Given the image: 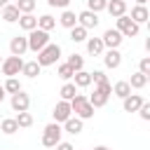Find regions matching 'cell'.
I'll list each match as a JSON object with an SVG mask.
<instances>
[{"mask_svg": "<svg viewBox=\"0 0 150 150\" xmlns=\"http://www.w3.org/2000/svg\"><path fill=\"white\" fill-rule=\"evenodd\" d=\"M145 84H148V75H143V73H134L131 80H129V87L131 89H143Z\"/></svg>", "mask_w": 150, "mask_h": 150, "instance_id": "obj_28", "label": "cell"}, {"mask_svg": "<svg viewBox=\"0 0 150 150\" xmlns=\"http://www.w3.org/2000/svg\"><path fill=\"white\" fill-rule=\"evenodd\" d=\"M77 26H82V28H96L98 26V14H94V12H89V9H84V12H80L77 14Z\"/></svg>", "mask_w": 150, "mask_h": 150, "instance_id": "obj_12", "label": "cell"}, {"mask_svg": "<svg viewBox=\"0 0 150 150\" xmlns=\"http://www.w3.org/2000/svg\"><path fill=\"white\" fill-rule=\"evenodd\" d=\"M82 129H84V122H82L80 117H68V120L63 122V131H68V134H73V136H77Z\"/></svg>", "mask_w": 150, "mask_h": 150, "instance_id": "obj_17", "label": "cell"}, {"mask_svg": "<svg viewBox=\"0 0 150 150\" xmlns=\"http://www.w3.org/2000/svg\"><path fill=\"white\" fill-rule=\"evenodd\" d=\"M40 63L38 61H28V63H23V68H21V75H26V77H30V80H35L38 75H40Z\"/></svg>", "mask_w": 150, "mask_h": 150, "instance_id": "obj_22", "label": "cell"}, {"mask_svg": "<svg viewBox=\"0 0 150 150\" xmlns=\"http://www.w3.org/2000/svg\"><path fill=\"white\" fill-rule=\"evenodd\" d=\"M68 103H70V110L75 112V117H80L82 122L94 117V108H91V103L87 101V96H84V94H75Z\"/></svg>", "mask_w": 150, "mask_h": 150, "instance_id": "obj_1", "label": "cell"}, {"mask_svg": "<svg viewBox=\"0 0 150 150\" xmlns=\"http://www.w3.org/2000/svg\"><path fill=\"white\" fill-rule=\"evenodd\" d=\"M19 28H23V30H35L38 28V19L33 16V14H21L19 16Z\"/></svg>", "mask_w": 150, "mask_h": 150, "instance_id": "obj_21", "label": "cell"}, {"mask_svg": "<svg viewBox=\"0 0 150 150\" xmlns=\"http://www.w3.org/2000/svg\"><path fill=\"white\" fill-rule=\"evenodd\" d=\"M87 52H89L91 56H101V54L105 52L101 38H87Z\"/></svg>", "mask_w": 150, "mask_h": 150, "instance_id": "obj_19", "label": "cell"}, {"mask_svg": "<svg viewBox=\"0 0 150 150\" xmlns=\"http://www.w3.org/2000/svg\"><path fill=\"white\" fill-rule=\"evenodd\" d=\"M56 75H59L61 80H73V75H75V73H73V68H70L68 63H61V66L56 68Z\"/></svg>", "mask_w": 150, "mask_h": 150, "instance_id": "obj_35", "label": "cell"}, {"mask_svg": "<svg viewBox=\"0 0 150 150\" xmlns=\"http://www.w3.org/2000/svg\"><path fill=\"white\" fill-rule=\"evenodd\" d=\"M103 63H105V68H120V63H122V54H120V49H105L103 54Z\"/></svg>", "mask_w": 150, "mask_h": 150, "instance_id": "obj_13", "label": "cell"}, {"mask_svg": "<svg viewBox=\"0 0 150 150\" xmlns=\"http://www.w3.org/2000/svg\"><path fill=\"white\" fill-rule=\"evenodd\" d=\"M105 9H108V14H110L112 19H117V16L127 14V0H108Z\"/></svg>", "mask_w": 150, "mask_h": 150, "instance_id": "obj_15", "label": "cell"}, {"mask_svg": "<svg viewBox=\"0 0 150 150\" xmlns=\"http://www.w3.org/2000/svg\"><path fill=\"white\" fill-rule=\"evenodd\" d=\"M115 30H120V33H122V38H136V35L141 33V26H138V23H134L127 14H122V16H117Z\"/></svg>", "mask_w": 150, "mask_h": 150, "instance_id": "obj_4", "label": "cell"}, {"mask_svg": "<svg viewBox=\"0 0 150 150\" xmlns=\"http://www.w3.org/2000/svg\"><path fill=\"white\" fill-rule=\"evenodd\" d=\"M122 33L120 30H115V28H108L105 33H103V38H101V42H103V47L105 49H117L120 45H122Z\"/></svg>", "mask_w": 150, "mask_h": 150, "instance_id": "obj_9", "label": "cell"}, {"mask_svg": "<svg viewBox=\"0 0 150 150\" xmlns=\"http://www.w3.org/2000/svg\"><path fill=\"white\" fill-rule=\"evenodd\" d=\"M0 131H2V134H7V136L16 134V131H19L16 120H14V117H5V120H0Z\"/></svg>", "mask_w": 150, "mask_h": 150, "instance_id": "obj_24", "label": "cell"}, {"mask_svg": "<svg viewBox=\"0 0 150 150\" xmlns=\"http://www.w3.org/2000/svg\"><path fill=\"white\" fill-rule=\"evenodd\" d=\"M112 96V84L110 82H105V84H96L94 87V94L91 96H87V101L91 103V108L96 110V108H103L105 103H108V98Z\"/></svg>", "mask_w": 150, "mask_h": 150, "instance_id": "obj_2", "label": "cell"}, {"mask_svg": "<svg viewBox=\"0 0 150 150\" xmlns=\"http://www.w3.org/2000/svg\"><path fill=\"white\" fill-rule=\"evenodd\" d=\"M5 5H9V0H0V7H5Z\"/></svg>", "mask_w": 150, "mask_h": 150, "instance_id": "obj_43", "label": "cell"}, {"mask_svg": "<svg viewBox=\"0 0 150 150\" xmlns=\"http://www.w3.org/2000/svg\"><path fill=\"white\" fill-rule=\"evenodd\" d=\"M54 148H56V150H75V148H73L70 143H66V141H61V143H56Z\"/></svg>", "mask_w": 150, "mask_h": 150, "instance_id": "obj_40", "label": "cell"}, {"mask_svg": "<svg viewBox=\"0 0 150 150\" xmlns=\"http://www.w3.org/2000/svg\"><path fill=\"white\" fill-rule=\"evenodd\" d=\"M59 94H61V101H70V98L77 94V87H75L73 82H66V84L61 87V91H59Z\"/></svg>", "mask_w": 150, "mask_h": 150, "instance_id": "obj_31", "label": "cell"}, {"mask_svg": "<svg viewBox=\"0 0 150 150\" xmlns=\"http://www.w3.org/2000/svg\"><path fill=\"white\" fill-rule=\"evenodd\" d=\"M73 80H75V82H73L75 87H82V89H84V87L91 84V73H87V70H77V73L73 75Z\"/></svg>", "mask_w": 150, "mask_h": 150, "instance_id": "obj_26", "label": "cell"}, {"mask_svg": "<svg viewBox=\"0 0 150 150\" xmlns=\"http://www.w3.org/2000/svg\"><path fill=\"white\" fill-rule=\"evenodd\" d=\"M138 73H143V75L150 77V56H143V59L138 61Z\"/></svg>", "mask_w": 150, "mask_h": 150, "instance_id": "obj_36", "label": "cell"}, {"mask_svg": "<svg viewBox=\"0 0 150 150\" xmlns=\"http://www.w3.org/2000/svg\"><path fill=\"white\" fill-rule=\"evenodd\" d=\"M66 63L73 68V73H77V70H84V59H82V54H70Z\"/></svg>", "mask_w": 150, "mask_h": 150, "instance_id": "obj_27", "label": "cell"}, {"mask_svg": "<svg viewBox=\"0 0 150 150\" xmlns=\"http://www.w3.org/2000/svg\"><path fill=\"white\" fill-rule=\"evenodd\" d=\"M145 2H148V0H136V5H145Z\"/></svg>", "mask_w": 150, "mask_h": 150, "instance_id": "obj_44", "label": "cell"}, {"mask_svg": "<svg viewBox=\"0 0 150 150\" xmlns=\"http://www.w3.org/2000/svg\"><path fill=\"white\" fill-rule=\"evenodd\" d=\"M2 89H5V94H16V91H21V82L16 77H7V82L2 84Z\"/></svg>", "mask_w": 150, "mask_h": 150, "instance_id": "obj_32", "label": "cell"}, {"mask_svg": "<svg viewBox=\"0 0 150 150\" xmlns=\"http://www.w3.org/2000/svg\"><path fill=\"white\" fill-rule=\"evenodd\" d=\"M134 23H145L148 19H150V12H148V7L145 5H136V7H131V16H129Z\"/></svg>", "mask_w": 150, "mask_h": 150, "instance_id": "obj_16", "label": "cell"}, {"mask_svg": "<svg viewBox=\"0 0 150 150\" xmlns=\"http://www.w3.org/2000/svg\"><path fill=\"white\" fill-rule=\"evenodd\" d=\"M28 49L30 52H40V49H45L47 45H49V33H45V30H40V28H35V30H30L28 33Z\"/></svg>", "mask_w": 150, "mask_h": 150, "instance_id": "obj_5", "label": "cell"}, {"mask_svg": "<svg viewBox=\"0 0 150 150\" xmlns=\"http://www.w3.org/2000/svg\"><path fill=\"white\" fill-rule=\"evenodd\" d=\"M59 23L63 26V28H73V26H77V14L75 12H70V9H63L61 12V16H59Z\"/></svg>", "mask_w": 150, "mask_h": 150, "instance_id": "obj_18", "label": "cell"}, {"mask_svg": "<svg viewBox=\"0 0 150 150\" xmlns=\"http://www.w3.org/2000/svg\"><path fill=\"white\" fill-rule=\"evenodd\" d=\"M91 82H94V84H105L108 77H105L103 70H94V73H91Z\"/></svg>", "mask_w": 150, "mask_h": 150, "instance_id": "obj_37", "label": "cell"}, {"mask_svg": "<svg viewBox=\"0 0 150 150\" xmlns=\"http://www.w3.org/2000/svg\"><path fill=\"white\" fill-rule=\"evenodd\" d=\"M19 16H21V12H19L14 5H5V7H2V21H7V23H16Z\"/></svg>", "mask_w": 150, "mask_h": 150, "instance_id": "obj_20", "label": "cell"}, {"mask_svg": "<svg viewBox=\"0 0 150 150\" xmlns=\"http://www.w3.org/2000/svg\"><path fill=\"white\" fill-rule=\"evenodd\" d=\"M9 52H12V56H23L28 52V40L23 35H14L9 40Z\"/></svg>", "mask_w": 150, "mask_h": 150, "instance_id": "obj_11", "label": "cell"}, {"mask_svg": "<svg viewBox=\"0 0 150 150\" xmlns=\"http://www.w3.org/2000/svg\"><path fill=\"white\" fill-rule=\"evenodd\" d=\"M136 112L141 115V120H145V122H148V120H150V103H148V101H143V105H141Z\"/></svg>", "mask_w": 150, "mask_h": 150, "instance_id": "obj_38", "label": "cell"}, {"mask_svg": "<svg viewBox=\"0 0 150 150\" xmlns=\"http://www.w3.org/2000/svg\"><path fill=\"white\" fill-rule=\"evenodd\" d=\"M47 5L49 7H59V9H68L70 0H47Z\"/></svg>", "mask_w": 150, "mask_h": 150, "instance_id": "obj_39", "label": "cell"}, {"mask_svg": "<svg viewBox=\"0 0 150 150\" xmlns=\"http://www.w3.org/2000/svg\"><path fill=\"white\" fill-rule=\"evenodd\" d=\"M94 150H112V148H108V145H96Z\"/></svg>", "mask_w": 150, "mask_h": 150, "instance_id": "obj_41", "label": "cell"}, {"mask_svg": "<svg viewBox=\"0 0 150 150\" xmlns=\"http://www.w3.org/2000/svg\"><path fill=\"white\" fill-rule=\"evenodd\" d=\"M14 120H16V124H19V129H28V127L33 124V115H30L28 110H26V112H19V115H16Z\"/></svg>", "mask_w": 150, "mask_h": 150, "instance_id": "obj_33", "label": "cell"}, {"mask_svg": "<svg viewBox=\"0 0 150 150\" xmlns=\"http://www.w3.org/2000/svg\"><path fill=\"white\" fill-rule=\"evenodd\" d=\"M70 40H73V42H87V28L73 26V28H70Z\"/></svg>", "mask_w": 150, "mask_h": 150, "instance_id": "obj_30", "label": "cell"}, {"mask_svg": "<svg viewBox=\"0 0 150 150\" xmlns=\"http://www.w3.org/2000/svg\"><path fill=\"white\" fill-rule=\"evenodd\" d=\"M141 105H143V96H138V94H129L127 98H122V108H124V112H136Z\"/></svg>", "mask_w": 150, "mask_h": 150, "instance_id": "obj_14", "label": "cell"}, {"mask_svg": "<svg viewBox=\"0 0 150 150\" xmlns=\"http://www.w3.org/2000/svg\"><path fill=\"white\" fill-rule=\"evenodd\" d=\"M61 134H63L61 124H56V122L47 124L45 131H42V145H45V148H54L56 143H61Z\"/></svg>", "mask_w": 150, "mask_h": 150, "instance_id": "obj_6", "label": "cell"}, {"mask_svg": "<svg viewBox=\"0 0 150 150\" xmlns=\"http://www.w3.org/2000/svg\"><path fill=\"white\" fill-rule=\"evenodd\" d=\"M105 5H108V0H87V9H89V12H94V14L103 12V9H105Z\"/></svg>", "mask_w": 150, "mask_h": 150, "instance_id": "obj_34", "label": "cell"}, {"mask_svg": "<svg viewBox=\"0 0 150 150\" xmlns=\"http://www.w3.org/2000/svg\"><path fill=\"white\" fill-rule=\"evenodd\" d=\"M9 103H12V110H14V112H26V110H28V105H30V96L21 89V91L12 94Z\"/></svg>", "mask_w": 150, "mask_h": 150, "instance_id": "obj_8", "label": "cell"}, {"mask_svg": "<svg viewBox=\"0 0 150 150\" xmlns=\"http://www.w3.org/2000/svg\"><path fill=\"white\" fill-rule=\"evenodd\" d=\"M35 5H38L35 0H16V2H14V7H16L21 14H33Z\"/></svg>", "mask_w": 150, "mask_h": 150, "instance_id": "obj_29", "label": "cell"}, {"mask_svg": "<svg viewBox=\"0 0 150 150\" xmlns=\"http://www.w3.org/2000/svg\"><path fill=\"white\" fill-rule=\"evenodd\" d=\"M54 26H56V19H54L52 14H42V16H38V28H40V30L49 33Z\"/></svg>", "mask_w": 150, "mask_h": 150, "instance_id": "obj_25", "label": "cell"}, {"mask_svg": "<svg viewBox=\"0 0 150 150\" xmlns=\"http://www.w3.org/2000/svg\"><path fill=\"white\" fill-rule=\"evenodd\" d=\"M112 94H115L117 98H127V96L131 94V87H129V82H127V80H120V82H115V84H112Z\"/></svg>", "mask_w": 150, "mask_h": 150, "instance_id": "obj_23", "label": "cell"}, {"mask_svg": "<svg viewBox=\"0 0 150 150\" xmlns=\"http://www.w3.org/2000/svg\"><path fill=\"white\" fill-rule=\"evenodd\" d=\"M52 115H54V122H56V124H63L68 117H73L70 103H68V101H59V103L54 105V112H52Z\"/></svg>", "mask_w": 150, "mask_h": 150, "instance_id": "obj_10", "label": "cell"}, {"mask_svg": "<svg viewBox=\"0 0 150 150\" xmlns=\"http://www.w3.org/2000/svg\"><path fill=\"white\" fill-rule=\"evenodd\" d=\"M0 63H2V59H0Z\"/></svg>", "mask_w": 150, "mask_h": 150, "instance_id": "obj_45", "label": "cell"}, {"mask_svg": "<svg viewBox=\"0 0 150 150\" xmlns=\"http://www.w3.org/2000/svg\"><path fill=\"white\" fill-rule=\"evenodd\" d=\"M59 56H61V47L56 45V42H49L45 49H40L38 52V63H40V68H45V66H54L56 61H59Z\"/></svg>", "mask_w": 150, "mask_h": 150, "instance_id": "obj_3", "label": "cell"}, {"mask_svg": "<svg viewBox=\"0 0 150 150\" xmlns=\"http://www.w3.org/2000/svg\"><path fill=\"white\" fill-rule=\"evenodd\" d=\"M0 68H2V75L16 77V75L21 73V68H23V59H21V56H7V59H2Z\"/></svg>", "mask_w": 150, "mask_h": 150, "instance_id": "obj_7", "label": "cell"}, {"mask_svg": "<svg viewBox=\"0 0 150 150\" xmlns=\"http://www.w3.org/2000/svg\"><path fill=\"white\" fill-rule=\"evenodd\" d=\"M2 101H5V89L0 87V103H2Z\"/></svg>", "mask_w": 150, "mask_h": 150, "instance_id": "obj_42", "label": "cell"}]
</instances>
